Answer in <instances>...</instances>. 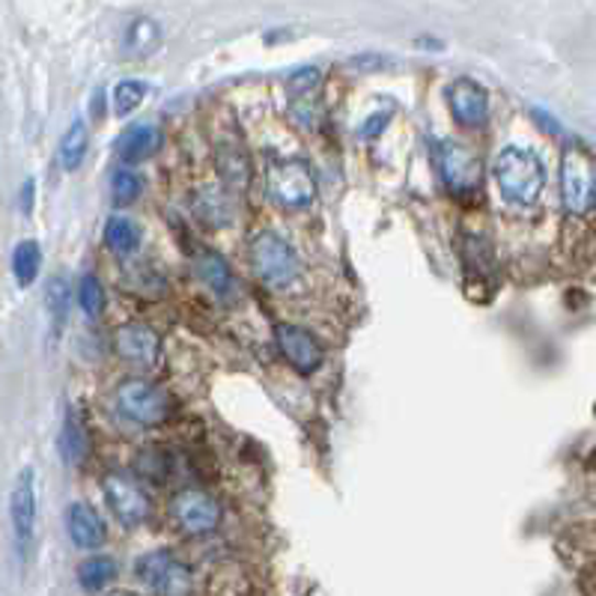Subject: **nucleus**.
<instances>
[{
  "label": "nucleus",
  "instance_id": "obj_1",
  "mask_svg": "<svg viewBox=\"0 0 596 596\" xmlns=\"http://www.w3.org/2000/svg\"><path fill=\"white\" fill-rule=\"evenodd\" d=\"M495 183L507 203L531 206L540 200L545 186L543 162L525 146H507L495 155Z\"/></svg>",
  "mask_w": 596,
  "mask_h": 596
},
{
  "label": "nucleus",
  "instance_id": "obj_2",
  "mask_svg": "<svg viewBox=\"0 0 596 596\" xmlns=\"http://www.w3.org/2000/svg\"><path fill=\"white\" fill-rule=\"evenodd\" d=\"M113 409L120 411V418H125L134 427H162L174 411V397L146 379H125L120 382L111 394Z\"/></svg>",
  "mask_w": 596,
  "mask_h": 596
},
{
  "label": "nucleus",
  "instance_id": "obj_3",
  "mask_svg": "<svg viewBox=\"0 0 596 596\" xmlns=\"http://www.w3.org/2000/svg\"><path fill=\"white\" fill-rule=\"evenodd\" d=\"M247 254H251V266L257 272V278L272 289H287L301 278V260H298L296 247L272 230H263L251 239Z\"/></svg>",
  "mask_w": 596,
  "mask_h": 596
},
{
  "label": "nucleus",
  "instance_id": "obj_4",
  "mask_svg": "<svg viewBox=\"0 0 596 596\" xmlns=\"http://www.w3.org/2000/svg\"><path fill=\"white\" fill-rule=\"evenodd\" d=\"M561 200L570 216H585L596 200V162L585 146L570 144L561 155Z\"/></svg>",
  "mask_w": 596,
  "mask_h": 596
},
{
  "label": "nucleus",
  "instance_id": "obj_5",
  "mask_svg": "<svg viewBox=\"0 0 596 596\" xmlns=\"http://www.w3.org/2000/svg\"><path fill=\"white\" fill-rule=\"evenodd\" d=\"M435 167L442 176L444 188L456 197H468L481 191L484 183V165L481 158L460 141H439L435 144Z\"/></svg>",
  "mask_w": 596,
  "mask_h": 596
},
{
  "label": "nucleus",
  "instance_id": "obj_6",
  "mask_svg": "<svg viewBox=\"0 0 596 596\" xmlns=\"http://www.w3.org/2000/svg\"><path fill=\"white\" fill-rule=\"evenodd\" d=\"M134 573L158 596L191 594V566H188L186 561H179V558H176L174 552H167V549H155V552H146L144 558H137Z\"/></svg>",
  "mask_w": 596,
  "mask_h": 596
},
{
  "label": "nucleus",
  "instance_id": "obj_7",
  "mask_svg": "<svg viewBox=\"0 0 596 596\" xmlns=\"http://www.w3.org/2000/svg\"><path fill=\"white\" fill-rule=\"evenodd\" d=\"M268 195L284 209H308L317 197V179L310 174V167L298 158L278 162L268 170Z\"/></svg>",
  "mask_w": 596,
  "mask_h": 596
},
{
  "label": "nucleus",
  "instance_id": "obj_8",
  "mask_svg": "<svg viewBox=\"0 0 596 596\" xmlns=\"http://www.w3.org/2000/svg\"><path fill=\"white\" fill-rule=\"evenodd\" d=\"M170 516H174L176 528L188 537H200L216 531L221 522V507L209 493L203 489H183L174 495L170 501Z\"/></svg>",
  "mask_w": 596,
  "mask_h": 596
},
{
  "label": "nucleus",
  "instance_id": "obj_9",
  "mask_svg": "<svg viewBox=\"0 0 596 596\" xmlns=\"http://www.w3.org/2000/svg\"><path fill=\"white\" fill-rule=\"evenodd\" d=\"M104 501L111 507V514L120 519V525L125 528H137L144 525L153 514V501L150 495L144 493V486L132 481V477H123V474H108L104 477Z\"/></svg>",
  "mask_w": 596,
  "mask_h": 596
},
{
  "label": "nucleus",
  "instance_id": "obj_10",
  "mask_svg": "<svg viewBox=\"0 0 596 596\" xmlns=\"http://www.w3.org/2000/svg\"><path fill=\"white\" fill-rule=\"evenodd\" d=\"M275 340H278L280 355L287 358V364L293 371H298L301 376H310L322 367L325 361V350L308 329L301 325H293V322H280L275 325Z\"/></svg>",
  "mask_w": 596,
  "mask_h": 596
},
{
  "label": "nucleus",
  "instance_id": "obj_11",
  "mask_svg": "<svg viewBox=\"0 0 596 596\" xmlns=\"http://www.w3.org/2000/svg\"><path fill=\"white\" fill-rule=\"evenodd\" d=\"M10 514L15 545H19V555L24 558L31 552L33 531H36V481H33V468H24L15 486H12Z\"/></svg>",
  "mask_w": 596,
  "mask_h": 596
},
{
  "label": "nucleus",
  "instance_id": "obj_12",
  "mask_svg": "<svg viewBox=\"0 0 596 596\" xmlns=\"http://www.w3.org/2000/svg\"><path fill=\"white\" fill-rule=\"evenodd\" d=\"M319 84H322V75H319L317 66H308V69H298L287 78V96H289V111L296 117L298 123L305 129H317L319 117H322V104H319Z\"/></svg>",
  "mask_w": 596,
  "mask_h": 596
},
{
  "label": "nucleus",
  "instance_id": "obj_13",
  "mask_svg": "<svg viewBox=\"0 0 596 596\" xmlns=\"http://www.w3.org/2000/svg\"><path fill=\"white\" fill-rule=\"evenodd\" d=\"M448 104H451L453 120L460 125H484L489 117V93L484 84L472 81V78H456L448 87Z\"/></svg>",
  "mask_w": 596,
  "mask_h": 596
},
{
  "label": "nucleus",
  "instance_id": "obj_14",
  "mask_svg": "<svg viewBox=\"0 0 596 596\" xmlns=\"http://www.w3.org/2000/svg\"><path fill=\"white\" fill-rule=\"evenodd\" d=\"M113 350L120 352V358L132 361V364L153 367L162 355V338L144 322H125L113 331Z\"/></svg>",
  "mask_w": 596,
  "mask_h": 596
},
{
  "label": "nucleus",
  "instance_id": "obj_15",
  "mask_svg": "<svg viewBox=\"0 0 596 596\" xmlns=\"http://www.w3.org/2000/svg\"><path fill=\"white\" fill-rule=\"evenodd\" d=\"M66 531H69V540L84 552H96L108 537L102 519L87 501H73L66 507Z\"/></svg>",
  "mask_w": 596,
  "mask_h": 596
},
{
  "label": "nucleus",
  "instance_id": "obj_16",
  "mask_svg": "<svg viewBox=\"0 0 596 596\" xmlns=\"http://www.w3.org/2000/svg\"><path fill=\"white\" fill-rule=\"evenodd\" d=\"M162 146V129L155 123H134L117 137V153L125 165L144 162Z\"/></svg>",
  "mask_w": 596,
  "mask_h": 596
},
{
  "label": "nucleus",
  "instance_id": "obj_17",
  "mask_svg": "<svg viewBox=\"0 0 596 596\" xmlns=\"http://www.w3.org/2000/svg\"><path fill=\"white\" fill-rule=\"evenodd\" d=\"M216 162L227 186L245 191L247 183H251V162H247L242 144L239 141H221L216 150Z\"/></svg>",
  "mask_w": 596,
  "mask_h": 596
},
{
  "label": "nucleus",
  "instance_id": "obj_18",
  "mask_svg": "<svg viewBox=\"0 0 596 596\" xmlns=\"http://www.w3.org/2000/svg\"><path fill=\"white\" fill-rule=\"evenodd\" d=\"M141 227L134 224L129 216H113L108 224H104V245L108 251H113L117 257H125V254H134L141 247Z\"/></svg>",
  "mask_w": 596,
  "mask_h": 596
},
{
  "label": "nucleus",
  "instance_id": "obj_19",
  "mask_svg": "<svg viewBox=\"0 0 596 596\" xmlns=\"http://www.w3.org/2000/svg\"><path fill=\"white\" fill-rule=\"evenodd\" d=\"M87 430H84V421L78 409L69 406L66 411V421H63V432H60V453L66 465H81L87 460Z\"/></svg>",
  "mask_w": 596,
  "mask_h": 596
},
{
  "label": "nucleus",
  "instance_id": "obj_20",
  "mask_svg": "<svg viewBox=\"0 0 596 596\" xmlns=\"http://www.w3.org/2000/svg\"><path fill=\"white\" fill-rule=\"evenodd\" d=\"M197 278L203 280L206 289H212L216 296H227L230 289H233V272L224 263L221 254L216 251H203V254H197Z\"/></svg>",
  "mask_w": 596,
  "mask_h": 596
},
{
  "label": "nucleus",
  "instance_id": "obj_21",
  "mask_svg": "<svg viewBox=\"0 0 596 596\" xmlns=\"http://www.w3.org/2000/svg\"><path fill=\"white\" fill-rule=\"evenodd\" d=\"M463 257H465V272L474 275V268H477V284H489V289H493L495 260H493V251H489V245H486L484 239L465 236Z\"/></svg>",
  "mask_w": 596,
  "mask_h": 596
},
{
  "label": "nucleus",
  "instance_id": "obj_22",
  "mask_svg": "<svg viewBox=\"0 0 596 596\" xmlns=\"http://www.w3.org/2000/svg\"><path fill=\"white\" fill-rule=\"evenodd\" d=\"M113 578H117V561L108 555H90L78 566V585L84 591H90V594L102 591L104 585H111Z\"/></svg>",
  "mask_w": 596,
  "mask_h": 596
},
{
  "label": "nucleus",
  "instance_id": "obj_23",
  "mask_svg": "<svg viewBox=\"0 0 596 596\" xmlns=\"http://www.w3.org/2000/svg\"><path fill=\"white\" fill-rule=\"evenodd\" d=\"M90 150V132H87V123L84 120H75L60 141V165L66 170H78L84 162V155Z\"/></svg>",
  "mask_w": 596,
  "mask_h": 596
},
{
  "label": "nucleus",
  "instance_id": "obj_24",
  "mask_svg": "<svg viewBox=\"0 0 596 596\" xmlns=\"http://www.w3.org/2000/svg\"><path fill=\"white\" fill-rule=\"evenodd\" d=\"M42 266V251L40 245L33 242V239H24L19 247H15V254H12V272H15V278H19L21 287H31L36 275H40Z\"/></svg>",
  "mask_w": 596,
  "mask_h": 596
},
{
  "label": "nucleus",
  "instance_id": "obj_25",
  "mask_svg": "<svg viewBox=\"0 0 596 596\" xmlns=\"http://www.w3.org/2000/svg\"><path fill=\"white\" fill-rule=\"evenodd\" d=\"M45 308L52 313L54 329L60 331L66 317H69V308H73V296H69V287L63 278L48 280V289H45Z\"/></svg>",
  "mask_w": 596,
  "mask_h": 596
},
{
  "label": "nucleus",
  "instance_id": "obj_26",
  "mask_svg": "<svg viewBox=\"0 0 596 596\" xmlns=\"http://www.w3.org/2000/svg\"><path fill=\"white\" fill-rule=\"evenodd\" d=\"M146 93H150V87L144 81H120L113 87V113L117 117H129V113L137 108V104H144Z\"/></svg>",
  "mask_w": 596,
  "mask_h": 596
},
{
  "label": "nucleus",
  "instance_id": "obj_27",
  "mask_svg": "<svg viewBox=\"0 0 596 596\" xmlns=\"http://www.w3.org/2000/svg\"><path fill=\"white\" fill-rule=\"evenodd\" d=\"M141 195V176L129 170V167H117L111 176V200L117 206H125L137 200Z\"/></svg>",
  "mask_w": 596,
  "mask_h": 596
},
{
  "label": "nucleus",
  "instance_id": "obj_28",
  "mask_svg": "<svg viewBox=\"0 0 596 596\" xmlns=\"http://www.w3.org/2000/svg\"><path fill=\"white\" fill-rule=\"evenodd\" d=\"M78 301H81V310L87 317H99V313H102L104 289L96 275H84L81 278V284H78Z\"/></svg>",
  "mask_w": 596,
  "mask_h": 596
},
{
  "label": "nucleus",
  "instance_id": "obj_29",
  "mask_svg": "<svg viewBox=\"0 0 596 596\" xmlns=\"http://www.w3.org/2000/svg\"><path fill=\"white\" fill-rule=\"evenodd\" d=\"M155 42H158V27H155L150 19L134 21L132 31H129V36H125V45L137 54L150 52V45H155Z\"/></svg>",
  "mask_w": 596,
  "mask_h": 596
},
{
  "label": "nucleus",
  "instance_id": "obj_30",
  "mask_svg": "<svg viewBox=\"0 0 596 596\" xmlns=\"http://www.w3.org/2000/svg\"><path fill=\"white\" fill-rule=\"evenodd\" d=\"M388 117H391V113H373V117H367V123L361 125V137H376L379 132H385Z\"/></svg>",
  "mask_w": 596,
  "mask_h": 596
},
{
  "label": "nucleus",
  "instance_id": "obj_31",
  "mask_svg": "<svg viewBox=\"0 0 596 596\" xmlns=\"http://www.w3.org/2000/svg\"><path fill=\"white\" fill-rule=\"evenodd\" d=\"M21 209H24V216H31V209H33V179H27V183L21 186Z\"/></svg>",
  "mask_w": 596,
  "mask_h": 596
},
{
  "label": "nucleus",
  "instance_id": "obj_32",
  "mask_svg": "<svg viewBox=\"0 0 596 596\" xmlns=\"http://www.w3.org/2000/svg\"><path fill=\"white\" fill-rule=\"evenodd\" d=\"M108 596H137V594H132V591H113V594Z\"/></svg>",
  "mask_w": 596,
  "mask_h": 596
}]
</instances>
